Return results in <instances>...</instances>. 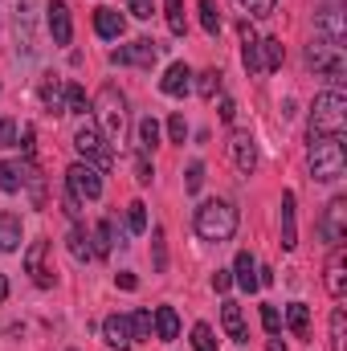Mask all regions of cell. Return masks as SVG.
I'll use <instances>...</instances> for the list:
<instances>
[{
    "label": "cell",
    "instance_id": "obj_1",
    "mask_svg": "<svg viewBox=\"0 0 347 351\" xmlns=\"http://www.w3.org/2000/svg\"><path fill=\"white\" fill-rule=\"evenodd\" d=\"M307 164H311V176L319 184H335L344 180L347 156H344V135H315L307 143Z\"/></svg>",
    "mask_w": 347,
    "mask_h": 351
},
{
    "label": "cell",
    "instance_id": "obj_2",
    "mask_svg": "<svg viewBox=\"0 0 347 351\" xmlns=\"http://www.w3.org/2000/svg\"><path fill=\"white\" fill-rule=\"evenodd\" d=\"M192 225H196V237H200V241L221 245V241H229V237L237 233V208H233L229 200H217V196H213V200H200Z\"/></svg>",
    "mask_w": 347,
    "mask_h": 351
},
{
    "label": "cell",
    "instance_id": "obj_3",
    "mask_svg": "<svg viewBox=\"0 0 347 351\" xmlns=\"http://www.w3.org/2000/svg\"><path fill=\"white\" fill-rule=\"evenodd\" d=\"M347 127V98L339 86L323 90V94H315V106H311V127H307V135L315 139V135H344Z\"/></svg>",
    "mask_w": 347,
    "mask_h": 351
},
{
    "label": "cell",
    "instance_id": "obj_4",
    "mask_svg": "<svg viewBox=\"0 0 347 351\" xmlns=\"http://www.w3.org/2000/svg\"><path fill=\"white\" fill-rule=\"evenodd\" d=\"M94 110H98V131L106 143H119L123 131H127V98L119 94V86H102L98 98H94Z\"/></svg>",
    "mask_w": 347,
    "mask_h": 351
},
{
    "label": "cell",
    "instance_id": "obj_5",
    "mask_svg": "<svg viewBox=\"0 0 347 351\" xmlns=\"http://www.w3.org/2000/svg\"><path fill=\"white\" fill-rule=\"evenodd\" d=\"M74 152L82 156V164L98 168V172H106V168L115 164V152H110V143L102 139V131H98L94 123H82V127L74 131Z\"/></svg>",
    "mask_w": 347,
    "mask_h": 351
},
{
    "label": "cell",
    "instance_id": "obj_6",
    "mask_svg": "<svg viewBox=\"0 0 347 351\" xmlns=\"http://www.w3.org/2000/svg\"><path fill=\"white\" fill-rule=\"evenodd\" d=\"M307 66H311V70H319V74H327V78L339 86V78H344V70H347L344 45H331V41H311V45H307Z\"/></svg>",
    "mask_w": 347,
    "mask_h": 351
},
{
    "label": "cell",
    "instance_id": "obj_7",
    "mask_svg": "<svg viewBox=\"0 0 347 351\" xmlns=\"http://www.w3.org/2000/svg\"><path fill=\"white\" fill-rule=\"evenodd\" d=\"M66 192L74 196V200H98L102 196V172L98 168H90V164H70L66 168Z\"/></svg>",
    "mask_w": 347,
    "mask_h": 351
},
{
    "label": "cell",
    "instance_id": "obj_8",
    "mask_svg": "<svg viewBox=\"0 0 347 351\" xmlns=\"http://www.w3.org/2000/svg\"><path fill=\"white\" fill-rule=\"evenodd\" d=\"M319 237L335 250V245H344L347 237V196H335L327 208H323V221H319Z\"/></svg>",
    "mask_w": 347,
    "mask_h": 351
},
{
    "label": "cell",
    "instance_id": "obj_9",
    "mask_svg": "<svg viewBox=\"0 0 347 351\" xmlns=\"http://www.w3.org/2000/svg\"><path fill=\"white\" fill-rule=\"evenodd\" d=\"M110 62H123V66H139V70H152V66L160 62V45H156L152 37H139V41H131L127 49H115V53H110Z\"/></svg>",
    "mask_w": 347,
    "mask_h": 351
},
{
    "label": "cell",
    "instance_id": "obj_10",
    "mask_svg": "<svg viewBox=\"0 0 347 351\" xmlns=\"http://www.w3.org/2000/svg\"><path fill=\"white\" fill-rule=\"evenodd\" d=\"M45 25H49L53 45H70V41H74V16H70V4H66V0H49Z\"/></svg>",
    "mask_w": 347,
    "mask_h": 351
},
{
    "label": "cell",
    "instance_id": "obj_11",
    "mask_svg": "<svg viewBox=\"0 0 347 351\" xmlns=\"http://www.w3.org/2000/svg\"><path fill=\"white\" fill-rule=\"evenodd\" d=\"M229 152H233V164H237V172H241V176L258 172V143H254V135H250V131H233Z\"/></svg>",
    "mask_w": 347,
    "mask_h": 351
},
{
    "label": "cell",
    "instance_id": "obj_12",
    "mask_svg": "<svg viewBox=\"0 0 347 351\" xmlns=\"http://www.w3.org/2000/svg\"><path fill=\"white\" fill-rule=\"evenodd\" d=\"M45 258H49V241H33L25 250V274H33L37 286H53V269L45 265Z\"/></svg>",
    "mask_w": 347,
    "mask_h": 351
},
{
    "label": "cell",
    "instance_id": "obj_13",
    "mask_svg": "<svg viewBox=\"0 0 347 351\" xmlns=\"http://www.w3.org/2000/svg\"><path fill=\"white\" fill-rule=\"evenodd\" d=\"M102 339H106L115 351L131 348V343H135V335H131V315H106V323H102Z\"/></svg>",
    "mask_w": 347,
    "mask_h": 351
},
{
    "label": "cell",
    "instance_id": "obj_14",
    "mask_svg": "<svg viewBox=\"0 0 347 351\" xmlns=\"http://www.w3.org/2000/svg\"><path fill=\"white\" fill-rule=\"evenodd\" d=\"M241 62H246L250 78L265 74V66H261V37L254 33V25H250V21H241Z\"/></svg>",
    "mask_w": 347,
    "mask_h": 351
},
{
    "label": "cell",
    "instance_id": "obj_15",
    "mask_svg": "<svg viewBox=\"0 0 347 351\" xmlns=\"http://www.w3.org/2000/svg\"><path fill=\"white\" fill-rule=\"evenodd\" d=\"M327 294H331V298H344L347 294V254H344V245H335L331 258H327Z\"/></svg>",
    "mask_w": 347,
    "mask_h": 351
},
{
    "label": "cell",
    "instance_id": "obj_16",
    "mask_svg": "<svg viewBox=\"0 0 347 351\" xmlns=\"http://www.w3.org/2000/svg\"><path fill=\"white\" fill-rule=\"evenodd\" d=\"M221 327H225V335H229L233 343H250L246 315H241V306H237L233 298H225V302H221Z\"/></svg>",
    "mask_w": 347,
    "mask_h": 351
},
{
    "label": "cell",
    "instance_id": "obj_17",
    "mask_svg": "<svg viewBox=\"0 0 347 351\" xmlns=\"http://www.w3.org/2000/svg\"><path fill=\"white\" fill-rule=\"evenodd\" d=\"M160 90H164L168 98H184V94L192 90V70H188L184 62H172V66L164 70V78H160Z\"/></svg>",
    "mask_w": 347,
    "mask_h": 351
},
{
    "label": "cell",
    "instance_id": "obj_18",
    "mask_svg": "<svg viewBox=\"0 0 347 351\" xmlns=\"http://www.w3.org/2000/svg\"><path fill=\"white\" fill-rule=\"evenodd\" d=\"M123 29H127V21H123V12H115V8H94V33L102 37V41H119L123 37Z\"/></svg>",
    "mask_w": 347,
    "mask_h": 351
},
{
    "label": "cell",
    "instance_id": "obj_19",
    "mask_svg": "<svg viewBox=\"0 0 347 351\" xmlns=\"http://www.w3.org/2000/svg\"><path fill=\"white\" fill-rule=\"evenodd\" d=\"M315 29H319L323 41H331V45H344L347 41V25H344V12H339V8H323L319 21H315Z\"/></svg>",
    "mask_w": 347,
    "mask_h": 351
},
{
    "label": "cell",
    "instance_id": "obj_20",
    "mask_svg": "<svg viewBox=\"0 0 347 351\" xmlns=\"http://www.w3.org/2000/svg\"><path fill=\"white\" fill-rule=\"evenodd\" d=\"M229 274H233V282H237L246 294H254V290H258V258H254L250 250H241V254H237V262H233Z\"/></svg>",
    "mask_w": 347,
    "mask_h": 351
},
{
    "label": "cell",
    "instance_id": "obj_21",
    "mask_svg": "<svg viewBox=\"0 0 347 351\" xmlns=\"http://www.w3.org/2000/svg\"><path fill=\"white\" fill-rule=\"evenodd\" d=\"M41 102H45L49 114H66V86H62V78H53V74L41 78Z\"/></svg>",
    "mask_w": 347,
    "mask_h": 351
},
{
    "label": "cell",
    "instance_id": "obj_22",
    "mask_svg": "<svg viewBox=\"0 0 347 351\" xmlns=\"http://www.w3.org/2000/svg\"><path fill=\"white\" fill-rule=\"evenodd\" d=\"M21 217L16 213H0V254H16L21 250Z\"/></svg>",
    "mask_w": 347,
    "mask_h": 351
},
{
    "label": "cell",
    "instance_id": "obj_23",
    "mask_svg": "<svg viewBox=\"0 0 347 351\" xmlns=\"http://www.w3.org/2000/svg\"><path fill=\"white\" fill-rule=\"evenodd\" d=\"M29 176V160H4L0 164V192H21Z\"/></svg>",
    "mask_w": 347,
    "mask_h": 351
},
{
    "label": "cell",
    "instance_id": "obj_24",
    "mask_svg": "<svg viewBox=\"0 0 347 351\" xmlns=\"http://www.w3.org/2000/svg\"><path fill=\"white\" fill-rule=\"evenodd\" d=\"M286 327L294 331V339H311V306L307 302H290L286 306Z\"/></svg>",
    "mask_w": 347,
    "mask_h": 351
},
{
    "label": "cell",
    "instance_id": "obj_25",
    "mask_svg": "<svg viewBox=\"0 0 347 351\" xmlns=\"http://www.w3.org/2000/svg\"><path fill=\"white\" fill-rule=\"evenodd\" d=\"M298 245V229H294V192H282V250Z\"/></svg>",
    "mask_w": 347,
    "mask_h": 351
},
{
    "label": "cell",
    "instance_id": "obj_26",
    "mask_svg": "<svg viewBox=\"0 0 347 351\" xmlns=\"http://www.w3.org/2000/svg\"><path fill=\"white\" fill-rule=\"evenodd\" d=\"M156 339H164V343H172L176 335H180V315H176L172 306H156Z\"/></svg>",
    "mask_w": 347,
    "mask_h": 351
},
{
    "label": "cell",
    "instance_id": "obj_27",
    "mask_svg": "<svg viewBox=\"0 0 347 351\" xmlns=\"http://www.w3.org/2000/svg\"><path fill=\"white\" fill-rule=\"evenodd\" d=\"M66 245H70V258H74V262H82V265H86L90 258H94V245H90V233L82 229V225H74V229H70V237H66Z\"/></svg>",
    "mask_w": 347,
    "mask_h": 351
},
{
    "label": "cell",
    "instance_id": "obj_28",
    "mask_svg": "<svg viewBox=\"0 0 347 351\" xmlns=\"http://www.w3.org/2000/svg\"><path fill=\"white\" fill-rule=\"evenodd\" d=\"M156 147H160V119L147 114V119L139 123V156H152Z\"/></svg>",
    "mask_w": 347,
    "mask_h": 351
},
{
    "label": "cell",
    "instance_id": "obj_29",
    "mask_svg": "<svg viewBox=\"0 0 347 351\" xmlns=\"http://www.w3.org/2000/svg\"><path fill=\"white\" fill-rule=\"evenodd\" d=\"M90 245H94V258H106L115 250V225L110 221H98L94 233H90Z\"/></svg>",
    "mask_w": 347,
    "mask_h": 351
},
{
    "label": "cell",
    "instance_id": "obj_30",
    "mask_svg": "<svg viewBox=\"0 0 347 351\" xmlns=\"http://www.w3.org/2000/svg\"><path fill=\"white\" fill-rule=\"evenodd\" d=\"M196 12H200V29H204L208 37H217V33H221V8H217V0H200Z\"/></svg>",
    "mask_w": 347,
    "mask_h": 351
},
{
    "label": "cell",
    "instance_id": "obj_31",
    "mask_svg": "<svg viewBox=\"0 0 347 351\" xmlns=\"http://www.w3.org/2000/svg\"><path fill=\"white\" fill-rule=\"evenodd\" d=\"M131 335H135V343H147V339L156 335V319H152V311H135V315H131Z\"/></svg>",
    "mask_w": 347,
    "mask_h": 351
},
{
    "label": "cell",
    "instance_id": "obj_32",
    "mask_svg": "<svg viewBox=\"0 0 347 351\" xmlns=\"http://www.w3.org/2000/svg\"><path fill=\"white\" fill-rule=\"evenodd\" d=\"M331 351H347V311L344 306L331 311Z\"/></svg>",
    "mask_w": 347,
    "mask_h": 351
},
{
    "label": "cell",
    "instance_id": "obj_33",
    "mask_svg": "<svg viewBox=\"0 0 347 351\" xmlns=\"http://www.w3.org/2000/svg\"><path fill=\"white\" fill-rule=\"evenodd\" d=\"M282 58H286L282 41H278V37H261V66H265V70H278Z\"/></svg>",
    "mask_w": 347,
    "mask_h": 351
},
{
    "label": "cell",
    "instance_id": "obj_34",
    "mask_svg": "<svg viewBox=\"0 0 347 351\" xmlns=\"http://www.w3.org/2000/svg\"><path fill=\"white\" fill-rule=\"evenodd\" d=\"M164 12H168V29L176 37L188 33V16H184V0H164Z\"/></svg>",
    "mask_w": 347,
    "mask_h": 351
},
{
    "label": "cell",
    "instance_id": "obj_35",
    "mask_svg": "<svg viewBox=\"0 0 347 351\" xmlns=\"http://www.w3.org/2000/svg\"><path fill=\"white\" fill-rule=\"evenodd\" d=\"M127 229L139 237V233H147V204L143 200H131L127 204Z\"/></svg>",
    "mask_w": 347,
    "mask_h": 351
},
{
    "label": "cell",
    "instance_id": "obj_36",
    "mask_svg": "<svg viewBox=\"0 0 347 351\" xmlns=\"http://www.w3.org/2000/svg\"><path fill=\"white\" fill-rule=\"evenodd\" d=\"M90 102H86V90L78 86V82H70L66 86V114H86Z\"/></svg>",
    "mask_w": 347,
    "mask_h": 351
},
{
    "label": "cell",
    "instance_id": "obj_37",
    "mask_svg": "<svg viewBox=\"0 0 347 351\" xmlns=\"http://www.w3.org/2000/svg\"><path fill=\"white\" fill-rule=\"evenodd\" d=\"M192 348L196 351H217V335H213L208 323H196V327H192Z\"/></svg>",
    "mask_w": 347,
    "mask_h": 351
},
{
    "label": "cell",
    "instance_id": "obj_38",
    "mask_svg": "<svg viewBox=\"0 0 347 351\" xmlns=\"http://www.w3.org/2000/svg\"><path fill=\"white\" fill-rule=\"evenodd\" d=\"M196 94L200 98H217L221 94V70H204L200 82H196Z\"/></svg>",
    "mask_w": 347,
    "mask_h": 351
},
{
    "label": "cell",
    "instance_id": "obj_39",
    "mask_svg": "<svg viewBox=\"0 0 347 351\" xmlns=\"http://www.w3.org/2000/svg\"><path fill=\"white\" fill-rule=\"evenodd\" d=\"M204 188V164H188V176H184V192H200Z\"/></svg>",
    "mask_w": 347,
    "mask_h": 351
},
{
    "label": "cell",
    "instance_id": "obj_40",
    "mask_svg": "<svg viewBox=\"0 0 347 351\" xmlns=\"http://www.w3.org/2000/svg\"><path fill=\"white\" fill-rule=\"evenodd\" d=\"M237 4H241L250 16H270V12L278 8V0H237Z\"/></svg>",
    "mask_w": 347,
    "mask_h": 351
},
{
    "label": "cell",
    "instance_id": "obj_41",
    "mask_svg": "<svg viewBox=\"0 0 347 351\" xmlns=\"http://www.w3.org/2000/svg\"><path fill=\"white\" fill-rule=\"evenodd\" d=\"M261 327H265V335H278V331H282V315H278V306H261Z\"/></svg>",
    "mask_w": 347,
    "mask_h": 351
},
{
    "label": "cell",
    "instance_id": "obj_42",
    "mask_svg": "<svg viewBox=\"0 0 347 351\" xmlns=\"http://www.w3.org/2000/svg\"><path fill=\"white\" fill-rule=\"evenodd\" d=\"M127 8H131V16H139V21H152L156 0H127Z\"/></svg>",
    "mask_w": 347,
    "mask_h": 351
},
{
    "label": "cell",
    "instance_id": "obj_43",
    "mask_svg": "<svg viewBox=\"0 0 347 351\" xmlns=\"http://www.w3.org/2000/svg\"><path fill=\"white\" fill-rule=\"evenodd\" d=\"M0 147H16V123L0 114Z\"/></svg>",
    "mask_w": 347,
    "mask_h": 351
},
{
    "label": "cell",
    "instance_id": "obj_44",
    "mask_svg": "<svg viewBox=\"0 0 347 351\" xmlns=\"http://www.w3.org/2000/svg\"><path fill=\"white\" fill-rule=\"evenodd\" d=\"M168 135H172V143H184V139H188V123H184V114H172V119H168Z\"/></svg>",
    "mask_w": 347,
    "mask_h": 351
},
{
    "label": "cell",
    "instance_id": "obj_45",
    "mask_svg": "<svg viewBox=\"0 0 347 351\" xmlns=\"http://www.w3.org/2000/svg\"><path fill=\"white\" fill-rule=\"evenodd\" d=\"M135 180H139V184H152V180H156V168L147 164V156L135 160Z\"/></svg>",
    "mask_w": 347,
    "mask_h": 351
},
{
    "label": "cell",
    "instance_id": "obj_46",
    "mask_svg": "<svg viewBox=\"0 0 347 351\" xmlns=\"http://www.w3.org/2000/svg\"><path fill=\"white\" fill-rule=\"evenodd\" d=\"M229 286H233V274H229V269H217V274H213V290H217V294H225Z\"/></svg>",
    "mask_w": 347,
    "mask_h": 351
},
{
    "label": "cell",
    "instance_id": "obj_47",
    "mask_svg": "<svg viewBox=\"0 0 347 351\" xmlns=\"http://www.w3.org/2000/svg\"><path fill=\"white\" fill-rule=\"evenodd\" d=\"M237 119V102L233 98H221V123H233Z\"/></svg>",
    "mask_w": 347,
    "mask_h": 351
},
{
    "label": "cell",
    "instance_id": "obj_48",
    "mask_svg": "<svg viewBox=\"0 0 347 351\" xmlns=\"http://www.w3.org/2000/svg\"><path fill=\"white\" fill-rule=\"evenodd\" d=\"M152 241H156V265L164 269V229H152Z\"/></svg>",
    "mask_w": 347,
    "mask_h": 351
},
{
    "label": "cell",
    "instance_id": "obj_49",
    "mask_svg": "<svg viewBox=\"0 0 347 351\" xmlns=\"http://www.w3.org/2000/svg\"><path fill=\"white\" fill-rule=\"evenodd\" d=\"M115 282H119V286H123V290H135V286H139V282H135V274H131V269H123V274H119V278H115Z\"/></svg>",
    "mask_w": 347,
    "mask_h": 351
},
{
    "label": "cell",
    "instance_id": "obj_50",
    "mask_svg": "<svg viewBox=\"0 0 347 351\" xmlns=\"http://www.w3.org/2000/svg\"><path fill=\"white\" fill-rule=\"evenodd\" d=\"M21 139H25V143H21V147H25V156H33V127H25V131H21Z\"/></svg>",
    "mask_w": 347,
    "mask_h": 351
},
{
    "label": "cell",
    "instance_id": "obj_51",
    "mask_svg": "<svg viewBox=\"0 0 347 351\" xmlns=\"http://www.w3.org/2000/svg\"><path fill=\"white\" fill-rule=\"evenodd\" d=\"M265 351H286V348H282V339H278V335H274V339H270V343H265Z\"/></svg>",
    "mask_w": 347,
    "mask_h": 351
},
{
    "label": "cell",
    "instance_id": "obj_52",
    "mask_svg": "<svg viewBox=\"0 0 347 351\" xmlns=\"http://www.w3.org/2000/svg\"><path fill=\"white\" fill-rule=\"evenodd\" d=\"M4 298H8V278L0 274V302H4Z\"/></svg>",
    "mask_w": 347,
    "mask_h": 351
},
{
    "label": "cell",
    "instance_id": "obj_53",
    "mask_svg": "<svg viewBox=\"0 0 347 351\" xmlns=\"http://www.w3.org/2000/svg\"><path fill=\"white\" fill-rule=\"evenodd\" d=\"M70 351H74V348H70Z\"/></svg>",
    "mask_w": 347,
    "mask_h": 351
}]
</instances>
